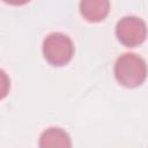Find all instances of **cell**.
<instances>
[{
    "mask_svg": "<svg viewBox=\"0 0 148 148\" xmlns=\"http://www.w3.org/2000/svg\"><path fill=\"white\" fill-rule=\"evenodd\" d=\"M146 61L135 53L121 54L114 64V76L126 88H135L146 80Z\"/></svg>",
    "mask_w": 148,
    "mask_h": 148,
    "instance_id": "cell-1",
    "label": "cell"
},
{
    "mask_svg": "<svg viewBox=\"0 0 148 148\" xmlns=\"http://www.w3.org/2000/svg\"><path fill=\"white\" fill-rule=\"evenodd\" d=\"M43 56L52 66H65L74 56L72 39L62 32H52L43 40Z\"/></svg>",
    "mask_w": 148,
    "mask_h": 148,
    "instance_id": "cell-2",
    "label": "cell"
},
{
    "mask_svg": "<svg viewBox=\"0 0 148 148\" xmlns=\"http://www.w3.org/2000/svg\"><path fill=\"white\" fill-rule=\"evenodd\" d=\"M116 36L118 40L127 47L139 46L147 37L146 23L138 16H124L116 25Z\"/></svg>",
    "mask_w": 148,
    "mask_h": 148,
    "instance_id": "cell-3",
    "label": "cell"
},
{
    "mask_svg": "<svg viewBox=\"0 0 148 148\" xmlns=\"http://www.w3.org/2000/svg\"><path fill=\"white\" fill-rule=\"evenodd\" d=\"M39 148H72V140L65 130L49 127L39 136Z\"/></svg>",
    "mask_w": 148,
    "mask_h": 148,
    "instance_id": "cell-4",
    "label": "cell"
},
{
    "mask_svg": "<svg viewBox=\"0 0 148 148\" xmlns=\"http://www.w3.org/2000/svg\"><path fill=\"white\" fill-rule=\"evenodd\" d=\"M110 10V2L106 0H83L80 2V13L89 22L103 21Z\"/></svg>",
    "mask_w": 148,
    "mask_h": 148,
    "instance_id": "cell-5",
    "label": "cell"
},
{
    "mask_svg": "<svg viewBox=\"0 0 148 148\" xmlns=\"http://www.w3.org/2000/svg\"><path fill=\"white\" fill-rule=\"evenodd\" d=\"M10 89V80L5 71L0 68V101L3 99Z\"/></svg>",
    "mask_w": 148,
    "mask_h": 148,
    "instance_id": "cell-6",
    "label": "cell"
}]
</instances>
